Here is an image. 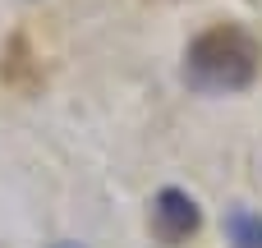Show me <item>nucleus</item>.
Listing matches in <instances>:
<instances>
[{"mask_svg":"<svg viewBox=\"0 0 262 248\" xmlns=\"http://www.w3.org/2000/svg\"><path fill=\"white\" fill-rule=\"evenodd\" d=\"M262 69L258 37L239 23H216L198 32L184 51V83L193 92H244Z\"/></svg>","mask_w":262,"mask_h":248,"instance_id":"nucleus-1","label":"nucleus"},{"mask_svg":"<svg viewBox=\"0 0 262 248\" xmlns=\"http://www.w3.org/2000/svg\"><path fill=\"white\" fill-rule=\"evenodd\" d=\"M198 226H203V212L184 189H161L152 198V235L161 244H184L189 235H198Z\"/></svg>","mask_w":262,"mask_h":248,"instance_id":"nucleus-2","label":"nucleus"},{"mask_svg":"<svg viewBox=\"0 0 262 248\" xmlns=\"http://www.w3.org/2000/svg\"><path fill=\"white\" fill-rule=\"evenodd\" d=\"M226 239L235 248H262V216L258 212H244V207L226 212Z\"/></svg>","mask_w":262,"mask_h":248,"instance_id":"nucleus-3","label":"nucleus"},{"mask_svg":"<svg viewBox=\"0 0 262 248\" xmlns=\"http://www.w3.org/2000/svg\"><path fill=\"white\" fill-rule=\"evenodd\" d=\"M51 248H78V244H51Z\"/></svg>","mask_w":262,"mask_h":248,"instance_id":"nucleus-4","label":"nucleus"}]
</instances>
